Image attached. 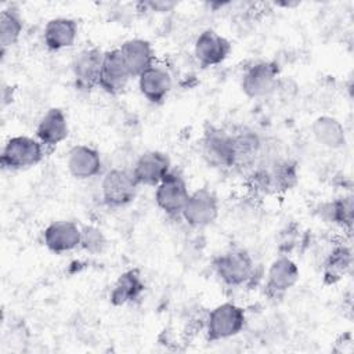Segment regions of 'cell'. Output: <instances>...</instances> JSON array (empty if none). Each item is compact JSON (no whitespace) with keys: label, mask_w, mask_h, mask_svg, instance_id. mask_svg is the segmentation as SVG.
Wrapping results in <instances>:
<instances>
[{"label":"cell","mask_w":354,"mask_h":354,"mask_svg":"<svg viewBox=\"0 0 354 354\" xmlns=\"http://www.w3.org/2000/svg\"><path fill=\"white\" fill-rule=\"evenodd\" d=\"M246 324L241 306L227 301L216 306L206 318V337L210 342L225 340L239 335Z\"/></svg>","instance_id":"1"},{"label":"cell","mask_w":354,"mask_h":354,"mask_svg":"<svg viewBox=\"0 0 354 354\" xmlns=\"http://www.w3.org/2000/svg\"><path fill=\"white\" fill-rule=\"evenodd\" d=\"M254 261L243 249H231L214 260V271L220 281L231 288L243 286L254 277Z\"/></svg>","instance_id":"2"},{"label":"cell","mask_w":354,"mask_h":354,"mask_svg":"<svg viewBox=\"0 0 354 354\" xmlns=\"http://www.w3.org/2000/svg\"><path fill=\"white\" fill-rule=\"evenodd\" d=\"M44 156V147L29 136L10 137L1 149V165L8 170H25L36 166Z\"/></svg>","instance_id":"3"},{"label":"cell","mask_w":354,"mask_h":354,"mask_svg":"<svg viewBox=\"0 0 354 354\" xmlns=\"http://www.w3.org/2000/svg\"><path fill=\"white\" fill-rule=\"evenodd\" d=\"M138 187L131 170L111 169L101 180V196L111 207L126 206L134 201Z\"/></svg>","instance_id":"4"},{"label":"cell","mask_w":354,"mask_h":354,"mask_svg":"<svg viewBox=\"0 0 354 354\" xmlns=\"http://www.w3.org/2000/svg\"><path fill=\"white\" fill-rule=\"evenodd\" d=\"M201 153L203 160L213 169L234 167L232 134L218 127L207 129L202 137Z\"/></svg>","instance_id":"5"},{"label":"cell","mask_w":354,"mask_h":354,"mask_svg":"<svg viewBox=\"0 0 354 354\" xmlns=\"http://www.w3.org/2000/svg\"><path fill=\"white\" fill-rule=\"evenodd\" d=\"M189 189L185 178L178 171L171 170L155 189V202L158 207L169 217H180L189 198Z\"/></svg>","instance_id":"6"},{"label":"cell","mask_w":354,"mask_h":354,"mask_svg":"<svg viewBox=\"0 0 354 354\" xmlns=\"http://www.w3.org/2000/svg\"><path fill=\"white\" fill-rule=\"evenodd\" d=\"M279 68L271 61H257L248 66L241 79V88L249 98L267 97L278 87Z\"/></svg>","instance_id":"7"},{"label":"cell","mask_w":354,"mask_h":354,"mask_svg":"<svg viewBox=\"0 0 354 354\" xmlns=\"http://www.w3.org/2000/svg\"><path fill=\"white\" fill-rule=\"evenodd\" d=\"M218 216V199L213 191L199 188L189 194L181 217L192 228H203L216 221Z\"/></svg>","instance_id":"8"},{"label":"cell","mask_w":354,"mask_h":354,"mask_svg":"<svg viewBox=\"0 0 354 354\" xmlns=\"http://www.w3.org/2000/svg\"><path fill=\"white\" fill-rule=\"evenodd\" d=\"M104 51L98 47H86L76 53L72 61V75L77 90L90 91L98 86Z\"/></svg>","instance_id":"9"},{"label":"cell","mask_w":354,"mask_h":354,"mask_svg":"<svg viewBox=\"0 0 354 354\" xmlns=\"http://www.w3.org/2000/svg\"><path fill=\"white\" fill-rule=\"evenodd\" d=\"M130 79L131 75L122 57L120 50L112 48L104 51L98 87H101L105 93L115 95L126 88Z\"/></svg>","instance_id":"10"},{"label":"cell","mask_w":354,"mask_h":354,"mask_svg":"<svg viewBox=\"0 0 354 354\" xmlns=\"http://www.w3.org/2000/svg\"><path fill=\"white\" fill-rule=\"evenodd\" d=\"M231 53V43L213 29H205L194 43V55L202 68L220 65Z\"/></svg>","instance_id":"11"},{"label":"cell","mask_w":354,"mask_h":354,"mask_svg":"<svg viewBox=\"0 0 354 354\" xmlns=\"http://www.w3.org/2000/svg\"><path fill=\"white\" fill-rule=\"evenodd\" d=\"M171 171L170 158L162 151H147L136 160L131 173L138 185L156 187Z\"/></svg>","instance_id":"12"},{"label":"cell","mask_w":354,"mask_h":354,"mask_svg":"<svg viewBox=\"0 0 354 354\" xmlns=\"http://www.w3.org/2000/svg\"><path fill=\"white\" fill-rule=\"evenodd\" d=\"M82 227L71 220H57L50 223L43 231L44 246L55 253L62 254L80 246Z\"/></svg>","instance_id":"13"},{"label":"cell","mask_w":354,"mask_h":354,"mask_svg":"<svg viewBox=\"0 0 354 354\" xmlns=\"http://www.w3.org/2000/svg\"><path fill=\"white\" fill-rule=\"evenodd\" d=\"M66 169L72 177L77 180H88L101 173L102 159L95 148L86 144H77L68 152Z\"/></svg>","instance_id":"14"},{"label":"cell","mask_w":354,"mask_h":354,"mask_svg":"<svg viewBox=\"0 0 354 354\" xmlns=\"http://www.w3.org/2000/svg\"><path fill=\"white\" fill-rule=\"evenodd\" d=\"M171 86L173 79L169 69L156 62L138 76L140 93L151 104L163 102L169 95Z\"/></svg>","instance_id":"15"},{"label":"cell","mask_w":354,"mask_h":354,"mask_svg":"<svg viewBox=\"0 0 354 354\" xmlns=\"http://www.w3.org/2000/svg\"><path fill=\"white\" fill-rule=\"evenodd\" d=\"M69 134L68 119L62 109L50 108L39 120L36 138L43 147H57L66 140Z\"/></svg>","instance_id":"16"},{"label":"cell","mask_w":354,"mask_h":354,"mask_svg":"<svg viewBox=\"0 0 354 354\" xmlns=\"http://www.w3.org/2000/svg\"><path fill=\"white\" fill-rule=\"evenodd\" d=\"M299 267L288 256L275 259L267 271V289L271 295H282L292 289L299 281Z\"/></svg>","instance_id":"17"},{"label":"cell","mask_w":354,"mask_h":354,"mask_svg":"<svg viewBox=\"0 0 354 354\" xmlns=\"http://www.w3.org/2000/svg\"><path fill=\"white\" fill-rule=\"evenodd\" d=\"M77 24L72 18L57 17L50 19L43 30V41L51 51L72 47L77 39Z\"/></svg>","instance_id":"18"},{"label":"cell","mask_w":354,"mask_h":354,"mask_svg":"<svg viewBox=\"0 0 354 354\" xmlns=\"http://www.w3.org/2000/svg\"><path fill=\"white\" fill-rule=\"evenodd\" d=\"M131 77H138L155 64V51L148 40L129 39L119 47Z\"/></svg>","instance_id":"19"},{"label":"cell","mask_w":354,"mask_h":354,"mask_svg":"<svg viewBox=\"0 0 354 354\" xmlns=\"http://www.w3.org/2000/svg\"><path fill=\"white\" fill-rule=\"evenodd\" d=\"M232 134L234 144V167H252L261 153V140L250 129H239Z\"/></svg>","instance_id":"20"},{"label":"cell","mask_w":354,"mask_h":354,"mask_svg":"<svg viewBox=\"0 0 354 354\" xmlns=\"http://www.w3.org/2000/svg\"><path fill=\"white\" fill-rule=\"evenodd\" d=\"M144 289L145 285L140 271L131 268L119 275V278L111 289L109 300L113 306H124L127 303L137 300L144 292Z\"/></svg>","instance_id":"21"},{"label":"cell","mask_w":354,"mask_h":354,"mask_svg":"<svg viewBox=\"0 0 354 354\" xmlns=\"http://www.w3.org/2000/svg\"><path fill=\"white\" fill-rule=\"evenodd\" d=\"M313 136L318 144L329 149H339L346 145V131L343 124L333 116H318L311 126Z\"/></svg>","instance_id":"22"},{"label":"cell","mask_w":354,"mask_h":354,"mask_svg":"<svg viewBox=\"0 0 354 354\" xmlns=\"http://www.w3.org/2000/svg\"><path fill=\"white\" fill-rule=\"evenodd\" d=\"M24 30V21L17 8H4L0 14V44L1 50L14 46Z\"/></svg>","instance_id":"23"},{"label":"cell","mask_w":354,"mask_h":354,"mask_svg":"<svg viewBox=\"0 0 354 354\" xmlns=\"http://www.w3.org/2000/svg\"><path fill=\"white\" fill-rule=\"evenodd\" d=\"M353 198L344 196L335 199L326 205L322 206V214L324 217L340 227H351L353 224Z\"/></svg>","instance_id":"24"},{"label":"cell","mask_w":354,"mask_h":354,"mask_svg":"<svg viewBox=\"0 0 354 354\" xmlns=\"http://www.w3.org/2000/svg\"><path fill=\"white\" fill-rule=\"evenodd\" d=\"M351 264V252L346 246L335 248L325 263V275L332 278H340Z\"/></svg>","instance_id":"25"},{"label":"cell","mask_w":354,"mask_h":354,"mask_svg":"<svg viewBox=\"0 0 354 354\" xmlns=\"http://www.w3.org/2000/svg\"><path fill=\"white\" fill-rule=\"evenodd\" d=\"M106 238L104 232L94 225L82 227L80 246L90 254H100L106 249Z\"/></svg>","instance_id":"26"},{"label":"cell","mask_w":354,"mask_h":354,"mask_svg":"<svg viewBox=\"0 0 354 354\" xmlns=\"http://www.w3.org/2000/svg\"><path fill=\"white\" fill-rule=\"evenodd\" d=\"M145 7H149V11H170L174 8L176 3L171 1H148L144 3Z\"/></svg>","instance_id":"27"}]
</instances>
